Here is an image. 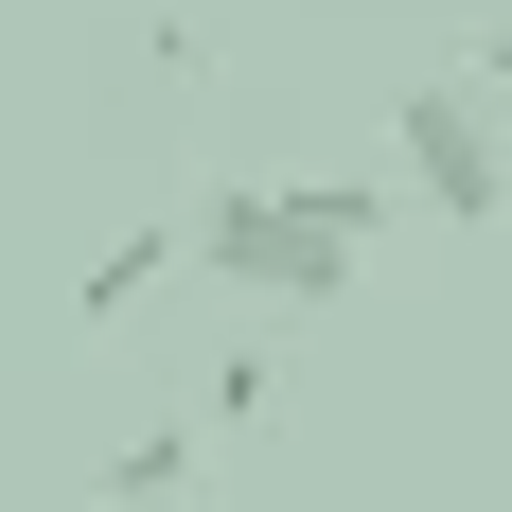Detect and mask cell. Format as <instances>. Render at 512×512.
Masks as SVG:
<instances>
[{
    "mask_svg": "<svg viewBox=\"0 0 512 512\" xmlns=\"http://www.w3.org/2000/svg\"><path fill=\"white\" fill-rule=\"evenodd\" d=\"M371 230H389V212H371L354 177H230V195L195 212V265L248 283V301H336Z\"/></svg>",
    "mask_w": 512,
    "mask_h": 512,
    "instance_id": "cell-1",
    "label": "cell"
},
{
    "mask_svg": "<svg viewBox=\"0 0 512 512\" xmlns=\"http://www.w3.org/2000/svg\"><path fill=\"white\" fill-rule=\"evenodd\" d=\"M389 142H407V195L442 212V230H495V212H512V142H495V89H477V71L407 89V106H389Z\"/></svg>",
    "mask_w": 512,
    "mask_h": 512,
    "instance_id": "cell-2",
    "label": "cell"
},
{
    "mask_svg": "<svg viewBox=\"0 0 512 512\" xmlns=\"http://www.w3.org/2000/svg\"><path fill=\"white\" fill-rule=\"evenodd\" d=\"M159 265H177V248H159V230H124V248H89V283H71V301H89V318H124Z\"/></svg>",
    "mask_w": 512,
    "mask_h": 512,
    "instance_id": "cell-3",
    "label": "cell"
},
{
    "mask_svg": "<svg viewBox=\"0 0 512 512\" xmlns=\"http://www.w3.org/2000/svg\"><path fill=\"white\" fill-rule=\"evenodd\" d=\"M177 460H195L177 424H142V442H106V512H124V495H177Z\"/></svg>",
    "mask_w": 512,
    "mask_h": 512,
    "instance_id": "cell-4",
    "label": "cell"
},
{
    "mask_svg": "<svg viewBox=\"0 0 512 512\" xmlns=\"http://www.w3.org/2000/svg\"><path fill=\"white\" fill-rule=\"evenodd\" d=\"M265 389H283L265 354H212V371H195V424H265Z\"/></svg>",
    "mask_w": 512,
    "mask_h": 512,
    "instance_id": "cell-5",
    "label": "cell"
},
{
    "mask_svg": "<svg viewBox=\"0 0 512 512\" xmlns=\"http://www.w3.org/2000/svg\"><path fill=\"white\" fill-rule=\"evenodd\" d=\"M477 89H512V18H495V36H477Z\"/></svg>",
    "mask_w": 512,
    "mask_h": 512,
    "instance_id": "cell-6",
    "label": "cell"
}]
</instances>
